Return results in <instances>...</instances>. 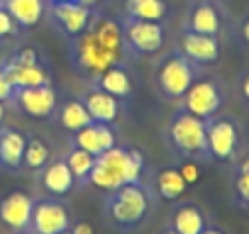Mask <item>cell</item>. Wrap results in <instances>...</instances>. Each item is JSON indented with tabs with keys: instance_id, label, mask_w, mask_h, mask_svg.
Listing matches in <instances>:
<instances>
[{
	"instance_id": "2",
	"label": "cell",
	"mask_w": 249,
	"mask_h": 234,
	"mask_svg": "<svg viewBox=\"0 0 249 234\" xmlns=\"http://www.w3.org/2000/svg\"><path fill=\"white\" fill-rule=\"evenodd\" d=\"M152 202L154 198L142 181L127 183L107 193L105 205H103V219L120 232H130L149 217Z\"/></svg>"
},
{
	"instance_id": "20",
	"label": "cell",
	"mask_w": 249,
	"mask_h": 234,
	"mask_svg": "<svg viewBox=\"0 0 249 234\" xmlns=\"http://www.w3.org/2000/svg\"><path fill=\"white\" fill-rule=\"evenodd\" d=\"M25 144L27 134L18 127H0V166L20 171L22 168V156H25Z\"/></svg>"
},
{
	"instance_id": "38",
	"label": "cell",
	"mask_w": 249,
	"mask_h": 234,
	"mask_svg": "<svg viewBox=\"0 0 249 234\" xmlns=\"http://www.w3.org/2000/svg\"><path fill=\"white\" fill-rule=\"evenodd\" d=\"M200 234H225V232H222V229H217V227H210V224H208Z\"/></svg>"
},
{
	"instance_id": "25",
	"label": "cell",
	"mask_w": 249,
	"mask_h": 234,
	"mask_svg": "<svg viewBox=\"0 0 249 234\" xmlns=\"http://www.w3.org/2000/svg\"><path fill=\"white\" fill-rule=\"evenodd\" d=\"M54 115H56L59 125H61L69 134H73V132H78L81 127H86V125L93 122L90 115H88V110L83 107V102H81L78 98H71V100L59 102V107H56Z\"/></svg>"
},
{
	"instance_id": "17",
	"label": "cell",
	"mask_w": 249,
	"mask_h": 234,
	"mask_svg": "<svg viewBox=\"0 0 249 234\" xmlns=\"http://www.w3.org/2000/svg\"><path fill=\"white\" fill-rule=\"evenodd\" d=\"M78 100H81L83 107L88 110V115H90L93 122L115 125V122L120 120V115H122V100L115 98V95H110L107 90H103L98 83H90V85L81 93Z\"/></svg>"
},
{
	"instance_id": "36",
	"label": "cell",
	"mask_w": 249,
	"mask_h": 234,
	"mask_svg": "<svg viewBox=\"0 0 249 234\" xmlns=\"http://www.w3.org/2000/svg\"><path fill=\"white\" fill-rule=\"evenodd\" d=\"M76 3H81V5H86V8H98L103 0H76Z\"/></svg>"
},
{
	"instance_id": "39",
	"label": "cell",
	"mask_w": 249,
	"mask_h": 234,
	"mask_svg": "<svg viewBox=\"0 0 249 234\" xmlns=\"http://www.w3.org/2000/svg\"><path fill=\"white\" fill-rule=\"evenodd\" d=\"M161 234H178V232H176V229H171V227H166V229H164Z\"/></svg>"
},
{
	"instance_id": "30",
	"label": "cell",
	"mask_w": 249,
	"mask_h": 234,
	"mask_svg": "<svg viewBox=\"0 0 249 234\" xmlns=\"http://www.w3.org/2000/svg\"><path fill=\"white\" fill-rule=\"evenodd\" d=\"M20 25L15 22V17L5 10V5L0 3V42H10L15 37H20Z\"/></svg>"
},
{
	"instance_id": "22",
	"label": "cell",
	"mask_w": 249,
	"mask_h": 234,
	"mask_svg": "<svg viewBox=\"0 0 249 234\" xmlns=\"http://www.w3.org/2000/svg\"><path fill=\"white\" fill-rule=\"evenodd\" d=\"M169 227L178 234H200L208 227V217L196 202H181L178 207H174Z\"/></svg>"
},
{
	"instance_id": "10",
	"label": "cell",
	"mask_w": 249,
	"mask_h": 234,
	"mask_svg": "<svg viewBox=\"0 0 249 234\" xmlns=\"http://www.w3.org/2000/svg\"><path fill=\"white\" fill-rule=\"evenodd\" d=\"M95 8H86L76 0H47V17L52 20L54 30L64 34L66 39H73L83 34L93 20Z\"/></svg>"
},
{
	"instance_id": "40",
	"label": "cell",
	"mask_w": 249,
	"mask_h": 234,
	"mask_svg": "<svg viewBox=\"0 0 249 234\" xmlns=\"http://www.w3.org/2000/svg\"><path fill=\"white\" fill-rule=\"evenodd\" d=\"M59 234H71V227H69V229H64V232H59Z\"/></svg>"
},
{
	"instance_id": "26",
	"label": "cell",
	"mask_w": 249,
	"mask_h": 234,
	"mask_svg": "<svg viewBox=\"0 0 249 234\" xmlns=\"http://www.w3.org/2000/svg\"><path fill=\"white\" fill-rule=\"evenodd\" d=\"M186 188H188V183L183 181L178 166H166V168H161V171L157 173V178H154V190H157V195H159L161 200H171V202H174V200L183 198Z\"/></svg>"
},
{
	"instance_id": "37",
	"label": "cell",
	"mask_w": 249,
	"mask_h": 234,
	"mask_svg": "<svg viewBox=\"0 0 249 234\" xmlns=\"http://www.w3.org/2000/svg\"><path fill=\"white\" fill-rule=\"evenodd\" d=\"M5 115H8V105L0 102V127H3V122H5Z\"/></svg>"
},
{
	"instance_id": "7",
	"label": "cell",
	"mask_w": 249,
	"mask_h": 234,
	"mask_svg": "<svg viewBox=\"0 0 249 234\" xmlns=\"http://www.w3.org/2000/svg\"><path fill=\"white\" fill-rule=\"evenodd\" d=\"M69 56L73 68L88 81L95 83L110 66H122L107 49H103V44L86 30L83 34L69 39Z\"/></svg>"
},
{
	"instance_id": "32",
	"label": "cell",
	"mask_w": 249,
	"mask_h": 234,
	"mask_svg": "<svg viewBox=\"0 0 249 234\" xmlns=\"http://www.w3.org/2000/svg\"><path fill=\"white\" fill-rule=\"evenodd\" d=\"M234 39H237L239 47H244L249 51V13H244L237 20V25H234Z\"/></svg>"
},
{
	"instance_id": "3",
	"label": "cell",
	"mask_w": 249,
	"mask_h": 234,
	"mask_svg": "<svg viewBox=\"0 0 249 234\" xmlns=\"http://www.w3.org/2000/svg\"><path fill=\"white\" fill-rule=\"evenodd\" d=\"M205 142H208V159L217 164H237L247 147L244 125L234 115H215L205 120Z\"/></svg>"
},
{
	"instance_id": "6",
	"label": "cell",
	"mask_w": 249,
	"mask_h": 234,
	"mask_svg": "<svg viewBox=\"0 0 249 234\" xmlns=\"http://www.w3.org/2000/svg\"><path fill=\"white\" fill-rule=\"evenodd\" d=\"M0 66H3V71L8 73V78L15 88H32V85L52 83V68H49L47 59L42 56V51L32 44L20 47L18 51L5 56L0 61Z\"/></svg>"
},
{
	"instance_id": "19",
	"label": "cell",
	"mask_w": 249,
	"mask_h": 234,
	"mask_svg": "<svg viewBox=\"0 0 249 234\" xmlns=\"http://www.w3.org/2000/svg\"><path fill=\"white\" fill-rule=\"evenodd\" d=\"M69 144H73V147L98 156V154H103V151H107V149H112L117 144V130L112 125L90 122V125L81 127L78 132H73Z\"/></svg>"
},
{
	"instance_id": "8",
	"label": "cell",
	"mask_w": 249,
	"mask_h": 234,
	"mask_svg": "<svg viewBox=\"0 0 249 234\" xmlns=\"http://www.w3.org/2000/svg\"><path fill=\"white\" fill-rule=\"evenodd\" d=\"M227 102V88L217 76H208L200 73L191 88L183 93V98L178 100V107L200 117V120H210L215 117Z\"/></svg>"
},
{
	"instance_id": "12",
	"label": "cell",
	"mask_w": 249,
	"mask_h": 234,
	"mask_svg": "<svg viewBox=\"0 0 249 234\" xmlns=\"http://www.w3.org/2000/svg\"><path fill=\"white\" fill-rule=\"evenodd\" d=\"M225 27H227V13L220 5V0H191V8L186 10L181 25V30L210 37H222Z\"/></svg>"
},
{
	"instance_id": "29",
	"label": "cell",
	"mask_w": 249,
	"mask_h": 234,
	"mask_svg": "<svg viewBox=\"0 0 249 234\" xmlns=\"http://www.w3.org/2000/svg\"><path fill=\"white\" fill-rule=\"evenodd\" d=\"M234 198L239 207L249 205V156L237 161V176H234Z\"/></svg>"
},
{
	"instance_id": "35",
	"label": "cell",
	"mask_w": 249,
	"mask_h": 234,
	"mask_svg": "<svg viewBox=\"0 0 249 234\" xmlns=\"http://www.w3.org/2000/svg\"><path fill=\"white\" fill-rule=\"evenodd\" d=\"M71 234H95V229H93V224H90V222L81 219V222L71 224Z\"/></svg>"
},
{
	"instance_id": "5",
	"label": "cell",
	"mask_w": 249,
	"mask_h": 234,
	"mask_svg": "<svg viewBox=\"0 0 249 234\" xmlns=\"http://www.w3.org/2000/svg\"><path fill=\"white\" fill-rule=\"evenodd\" d=\"M203 71L188 61L176 47L171 51H166L157 66H154V83H157V90L164 100H181L183 93L191 88V83L200 76Z\"/></svg>"
},
{
	"instance_id": "1",
	"label": "cell",
	"mask_w": 249,
	"mask_h": 234,
	"mask_svg": "<svg viewBox=\"0 0 249 234\" xmlns=\"http://www.w3.org/2000/svg\"><path fill=\"white\" fill-rule=\"evenodd\" d=\"M144 173V156L140 149L124 147V144H115L112 149L103 151L95 156L93 171L88 176V183L95 185L98 190H115L127 183H137L142 181Z\"/></svg>"
},
{
	"instance_id": "21",
	"label": "cell",
	"mask_w": 249,
	"mask_h": 234,
	"mask_svg": "<svg viewBox=\"0 0 249 234\" xmlns=\"http://www.w3.org/2000/svg\"><path fill=\"white\" fill-rule=\"evenodd\" d=\"M169 13H171L169 0H122V15L120 17L166 22Z\"/></svg>"
},
{
	"instance_id": "4",
	"label": "cell",
	"mask_w": 249,
	"mask_h": 234,
	"mask_svg": "<svg viewBox=\"0 0 249 234\" xmlns=\"http://www.w3.org/2000/svg\"><path fill=\"white\" fill-rule=\"evenodd\" d=\"M164 139L174 154L181 159H208V142H205V120L186 112L176 110L164 130Z\"/></svg>"
},
{
	"instance_id": "27",
	"label": "cell",
	"mask_w": 249,
	"mask_h": 234,
	"mask_svg": "<svg viewBox=\"0 0 249 234\" xmlns=\"http://www.w3.org/2000/svg\"><path fill=\"white\" fill-rule=\"evenodd\" d=\"M52 159V149L42 137L27 134V144H25V156H22V168L27 171H42L47 166V161Z\"/></svg>"
},
{
	"instance_id": "23",
	"label": "cell",
	"mask_w": 249,
	"mask_h": 234,
	"mask_svg": "<svg viewBox=\"0 0 249 234\" xmlns=\"http://www.w3.org/2000/svg\"><path fill=\"white\" fill-rule=\"evenodd\" d=\"M0 3L15 17L20 30H30V27L39 25L47 13V0H0Z\"/></svg>"
},
{
	"instance_id": "34",
	"label": "cell",
	"mask_w": 249,
	"mask_h": 234,
	"mask_svg": "<svg viewBox=\"0 0 249 234\" xmlns=\"http://www.w3.org/2000/svg\"><path fill=\"white\" fill-rule=\"evenodd\" d=\"M239 95H242L244 105L249 107V71H244V73L239 76Z\"/></svg>"
},
{
	"instance_id": "18",
	"label": "cell",
	"mask_w": 249,
	"mask_h": 234,
	"mask_svg": "<svg viewBox=\"0 0 249 234\" xmlns=\"http://www.w3.org/2000/svg\"><path fill=\"white\" fill-rule=\"evenodd\" d=\"M37 173H39V190L47 198H64L76 188V178H73V173H71L64 156L49 159L47 166Z\"/></svg>"
},
{
	"instance_id": "24",
	"label": "cell",
	"mask_w": 249,
	"mask_h": 234,
	"mask_svg": "<svg viewBox=\"0 0 249 234\" xmlns=\"http://www.w3.org/2000/svg\"><path fill=\"white\" fill-rule=\"evenodd\" d=\"M95 83L103 90H107L110 95L120 98L122 102L135 93V81H132V73L127 71V66H110Z\"/></svg>"
},
{
	"instance_id": "41",
	"label": "cell",
	"mask_w": 249,
	"mask_h": 234,
	"mask_svg": "<svg viewBox=\"0 0 249 234\" xmlns=\"http://www.w3.org/2000/svg\"><path fill=\"white\" fill-rule=\"evenodd\" d=\"M20 234H27V232H20Z\"/></svg>"
},
{
	"instance_id": "15",
	"label": "cell",
	"mask_w": 249,
	"mask_h": 234,
	"mask_svg": "<svg viewBox=\"0 0 249 234\" xmlns=\"http://www.w3.org/2000/svg\"><path fill=\"white\" fill-rule=\"evenodd\" d=\"M71 227L69 207L61 202V198H42L35 200L30 232L32 234H59Z\"/></svg>"
},
{
	"instance_id": "9",
	"label": "cell",
	"mask_w": 249,
	"mask_h": 234,
	"mask_svg": "<svg viewBox=\"0 0 249 234\" xmlns=\"http://www.w3.org/2000/svg\"><path fill=\"white\" fill-rule=\"evenodd\" d=\"M122 20V32L127 49L135 56H154L164 49L166 44V22H152V20Z\"/></svg>"
},
{
	"instance_id": "11",
	"label": "cell",
	"mask_w": 249,
	"mask_h": 234,
	"mask_svg": "<svg viewBox=\"0 0 249 234\" xmlns=\"http://www.w3.org/2000/svg\"><path fill=\"white\" fill-rule=\"evenodd\" d=\"M88 32L103 44V49H107L122 66H127L132 61V54L124 42V32H122V20L117 15H110L100 8H95L93 20L88 25Z\"/></svg>"
},
{
	"instance_id": "14",
	"label": "cell",
	"mask_w": 249,
	"mask_h": 234,
	"mask_svg": "<svg viewBox=\"0 0 249 234\" xmlns=\"http://www.w3.org/2000/svg\"><path fill=\"white\" fill-rule=\"evenodd\" d=\"M176 49L188 61H193L198 68H205V66H213V64L220 61L222 39L210 37V34H198V32H191V30H181L178 39H176Z\"/></svg>"
},
{
	"instance_id": "16",
	"label": "cell",
	"mask_w": 249,
	"mask_h": 234,
	"mask_svg": "<svg viewBox=\"0 0 249 234\" xmlns=\"http://www.w3.org/2000/svg\"><path fill=\"white\" fill-rule=\"evenodd\" d=\"M32 210H35V198L25 190H13L0 198V222L13 234L30 232Z\"/></svg>"
},
{
	"instance_id": "28",
	"label": "cell",
	"mask_w": 249,
	"mask_h": 234,
	"mask_svg": "<svg viewBox=\"0 0 249 234\" xmlns=\"http://www.w3.org/2000/svg\"><path fill=\"white\" fill-rule=\"evenodd\" d=\"M64 159H66V164H69V168H71V173L76 178V185H86L88 176L93 171L95 156L83 151V149H78V147H73V144H69V151L64 154Z\"/></svg>"
},
{
	"instance_id": "33",
	"label": "cell",
	"mask_w": 249,
	"mask_h": 234,
	"mask_svg": "<svg viewBox=\"0 0 249 234\" xmlns=\"http://www.w3.org/2000/svg\"><path fill=\"white\" fill-rule=\"evenodd\" d=\"M13 95H15V85L10 83L8 73L3 71V66H0V102H5V105H10Z\"/></svg>"
},
{
	"instance_id": "31",
	"label": "cell",
	"mask_w": 249,
	"mask_h": 234,
	"mask_svg": "<svg viewBox=\"0 0 249 234\" xmlns=\"http://www.w3.org/2000/svg\"><path fill=\"white\" fill-rule=\"evenodd\" d=\"M178 171H181V176H183V181H186L188 185H193V183L200 181V166H198L196 159H183V161L178 164Z\"/></svg>"
},
{
	"instance_id": "13",
	"label": "cell",
	"mask_w": 249,
	"mask_h": 234,
	"mask_svg": "<svg viewBox=\"0 0 249 234\" xmlns=\"http://www.w3.org/2000/svg\"><path fill=\"white\" fill-rule=\"evenodd\" d=\"M59 102H61V98L52 83L32 85V88H15V95L10 100V105L15 110H20L22 115H30V117H39V120H49L56 112Z\"/></svg>"
}]
</instances>
